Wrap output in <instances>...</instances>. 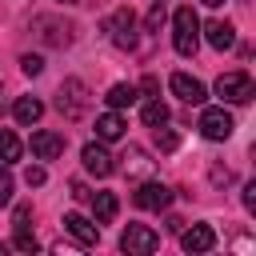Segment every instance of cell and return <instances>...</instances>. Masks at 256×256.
Instances as JSON below:
<instances>
[{
	"instance_id": "1",
	"label": "cell",
	"mask_w": 256,
	"mask_h": 256,
	"mask_svg": "<svg viewBox=\"0 0 256 256\" xmlns=\"http://www.w3.org/2000/svg\"><path fill=\"white\" fill-rule=\"evenodd\" d=\"M172 48L180 56H196V48H200V16L188 4L172 12Z\"/></svg>"
},
{
	"instance_id": "2",
	"label": "cell",
	"mask_w": 256,
	"mask_h": 256,
	"mask_svg": "<svg viewBox=\"0 0 256 256\" xmlns=\"http://www.w3.org/2000/svg\"><path fill=\"white\" fill-rule=\"evenodd\" d=\"M104 32L112 36L116 48L132 52V48H136V12H132V8H116V12L104 20Z\"/></svg>"
},
{
	"instance_id": "3",
	"label": "cell",
	"mask_w": 256,
	"mask_h": 256,
	"mask_svg": "<svg viewBox=\"0 0 256 256\" xmlns=\"http://www.w3.org/2000/svg\"><path fill=\"white\" fill-rule=\"evenodd\" d=\"M216 96L228 100V104H248V100L256 96L252 76H248V72H224V76L216 80Z\"/></svg>"
},
{
	"instance_id": "4",
	"label": "cell",
	"mask_w": 256,
	"mask_h": 256,
	"mask_svg": "<svg viewBox=\"0 0 256 256\" xmlns=\"http://www.w3.org/2000/svg\"><path fill=\"white\" fill-rule=\"evenodd\" d=\"M56 108L68 120H80L88 112V88H84V80H64L60 92H56Z\"/></svg>"
},
{
	"instance_id": "5",
	"label": "cell",
	"mask_w": 256,
	"mask_h": 256,
	"mask_svg": "<svg viewBox=\"0 0 256 256\" xmlns=\"http://www.w3.org/2000/svg\"><path fill=\"white\" fill-rule=\"evenodd\" d=\"M196 128H200L204 140H228L232 128H236V120H232V112L220 104V108H204L200 120H196Z\"/></svg>"
},
{
	"instance_id": "6",
	"label": "cell",
	"mask_w": 256,
	"mask_h": 256,
	"mask_svg": "<svg viewBox=\"0 0 256 256\" xmlns=\"http://www.w3.org/2000/svg\"><path fill=\"white\" fill-rule=\"evenodd\" d=\"M120 248H124L128 256H148V252L160 248V232L148 228V224H128L124 236H120Z\"/></svg>"
},
{
	"instance_id": "7",
	"label": "cell",
	"mask_w": 256,
	"mask_h": 256,
	"mask_svg": "<svg viewBox=\"0 0 256 256\" xmlns=\"http://www.w3.org/2000/svg\"><path fill=\"white\" fill-rule=\"evenodd\" d=\"M80 160H84V168L92 172V176H112L116 172V160H112V152L104 148V140H92V144H84L80 148Z\"/></svg>"
},
{
	"instance_id": "8",
	"label": "cell",
	"mask_w": 256,
	"mask_h": 256,
	"mask_svg": "<svg viewBox=\"0 0 256 256\" xmlns=\"http://www.w3.org/2000/svg\"><path fill=\"white\" fill-rule=\"evenodd\" d=\"M132 200H136V208H144V212H164V208L172 204V188L160 184V180H148V184L136 188Z\"/></svg>"
},
{
	"instance_id": "9",
	"label": "cell",
	"mask_w": 256,
	"mask_h": 256,
	"mask_svg": "<svg viewBox=\"0 0 256 256\" xmlns=\"http://www.w3.org/2000/svg\"><path fill=\"white\" fill-rule=\"evenodd\" d=\"M168 88H172V96H180L184 104H204V100H208V88H204L196 76H188V72H172V76H168Z\"/></svg>"
},
{
	"instance_id": "10",
	"label": "cell",
	"mask_w": 256,
	"mask_h": 256,
	"mask_svg": "<svg viewBox=\"0 0 256 256\" xmlns=\"http://www.w3.org/2000/svg\"><path fill=\"white\" fill-rule=\"evenodd\" d=\"M180 248L184 252H212L216 248V232H212V224H192V228H180Z\"/></svg>"
},
{
	"instance_id": "11",
	"label": "cell",
	"mask_w": 256,
	"mask_h": 256,
	"mask_svg": "<svg viewBox=\"0 0 256 256\" xmlns=\"http://www.w3.org/2000/svg\"><path fill=\"white\" fill-rule=\"evenodd\" d=\"M64 232H68V236H76L84 248H92V244L100 240V224H92V220H88V216H80V212H68V216H64Z\"/></svg>"
},
{
	"instance_id": "12",
	"label": "cell",
	"mask_w": 256,
	"mask_h": 256,
	"mask_svg": "<svg viewBox=\"0 0 256 256\" xmlns=\"http://www.w3.org/2000/svg\"><path fill=\"white\" fill-rule=\"evenodd\" d=\"M32 28H44L40 36H44L48 44H56V48H68V44H72V32H76L72 24H60V20H52V16H36Z\"/></svg>"
},
{
	"instance_id": "13",
	"label": "cell",
	"mask_w": 256,
	"mask_h": 256,
	"mask_svg": "<svg viewBox=\"0 0 256 256\" xmlns=\"http://www.w3.org/2000/svg\"><path fill=\"white\" fill-rule=\"evenodd\" d=\"M60 152H64V136L60 132H48V128L32 132V156L36 160H56Z\"/></svg>"
},
{
	"instance_id": "14",
	"label": "cell",
	"mask_w": 256,
	"mask_h": 256,
	"mask_svg": "<svg viewBox=\"0 0 256 256\" xmlns=\"http://www.w3.org/2000/svg\"><path fill=\"white\" fill-rule=\"evenodd\" d=\"M200 28H204V36H208V44H212L216 52L236 48V28H232L228 20H208V24H200Z\"/></svg>"
},
{
	"instance_id": "15",
	"label": "cell",
	"mask_w": 256,
	"mask_h": 256,
	"mask_svg": "<svg viewBox=\"0 0 256 256\" xmlns=\"http://www.w3.org/2000/svg\"><path fill=\"white\" fill-rule=\"evenodd\" d=\"M40 116H44V104H40L36 96H16V104H12V120H16V124L32 128Z\"/></svg>"
},
{
	"instance_id": "16",
	"label": "cell",
	"mask_w": 256,
	"mask_h": 256,
	"mask_svg": "<svg viewBox=\"0 0 256 256\" xmlns=\"http://www.w3.org/2000/svg\"><path fill=\"white\" fill-rule=\"evenodd\" d=\"M124 116L112 108V112H104V116H96V140H104V144H112V140H120L124 136Z\"/></svg>"
},
{
	"instance_id": "17",
	"label": "cell",
	"mask_w": 256,
	"mask_h": 256,
	"mask_svg": "<svg viewBox=\"0 0 256 256\" xmlns=\"http://www.w3.org/2000/svg\"><path fill=\"white\" fill-rule=\"evenodd\" d=\"M88 200H92V216H96V224H112V220H116V212H120L116 192H92Z\"/></svg>"
},
{
	"instance_id": "18",
	"label": "cell",
	"mask_w": 256,
	"mask_h": 256,
	"mask_svg": "<svg viewBox=\"0 0 256 256\" xmlns=\"http://www.w3.org/2000/svg\"><path fill=\"white\" fill-rule=\"evenodd\" d=\"M104 100H108V108H116V112H120V108H132V104L140 100V88H136V84H112Z\"/></svg>"
},
{
	"instance_id": "19",
	"label": "cell",
	"mask_w": 256,
	"mask_h": 256,
	"mask_svg": "<svg viewBox=\"0 0 256 256\" xmlns=\"http://www.w3.org/2000/svg\"><path fill=\"white\" fill-rule=\"evenodd\" d=\"M20 140H16V132H8V128H0V164H16L20 160Z\"/></svg>"
},
{
	"instance_id": "20",
	"label": "cell",
	"mask_w": 256,
	"mask_h": 256,
	"mask_svg": "<svg viewBox=\"0 0 256 256\" xmlns=\"http://www.w3.org/2000/svg\"><path fill=\"white\" fill-rule=\"evenodd\" d=\"M168 116H172V112H168V104H164L160 96L144 104V124H148V128H160V124H168Z\"/></svg>"
},
{
	"instance_id": "21",
	"label": "cell",
	"mask_w": 256,
	"mask_h": 256,
	"mask_svg": "<svg viewBox=\"0 0 256 256\" xmlns=\"http://www.w3.org/2000/svg\"><path fill=\"white\" fill-rule=\"evenodd\" d=\"M12 248H16V252H36V236H32V228H16Z\"/></svg>"
},
{
	"instance_id": "22",
	"label": "cell",
	"mask_w": 256,
	"mask_h": 256,
	"mask_svg": "<svg viewBox=\"0 0 256 256\" xmlns=\"http://www.w3.org/2000/svg\"><path fill=\"white\" fill-rule=\"evenodd\" d=\"M128 160H132V164H128V172H132V176L148 172V164H152V160L144 156V148H128Z\"/></svg>"
},
{
	"instance_id": "23",
	"label": "cell",
	"mask_w": 256,
	"mask_h": 256,
	"mask_svg": "<svg viewBox=\"0 0 256 256\" xmlns=\"http://www.w3.org/2000/svg\"><path fill=\"white\" fill-rule=\"evenodd\" d=\"M12 172H8V164H0V204H12Z\"/></svg>"
},
{
	"instance_id": "24",
	"label": "cell",
	"mask_w": 256,
	"mask_h": 256,
	"mask_svg": "<svg viewBox=\"0 0 256 256\" xmlns=\"http://www.w3.org/2000/svg\"><path fill=\"white\" fill-rule=\"evenodd\" d=\"M20 68H24V76H40L44 72V56H32L28 52V56H20Z\"/></svg>"
},
{
	"instance_id": "25",
	"label": "cell",
	"mask_w": 256,
	"mask_h": 256,
	"mask_svg": "<svg viewBox=\"0 0 256 256\" xmlns=\"http://www.w3.org/2000/svg\"><path fill=\"white\" fill-rule=\"evenodd\" d=\"M44 180H48V172H44L40 164H28V168H24V184H28V188H40Z\"/></svg>"
},
{
	"instance_id": "26",
	"label": "cell",
	"mask_w": 256,
	"mask_h": 256,
	"mask_svg": "<svg viewBox=\"0 0 256 256\" xmlns=\"http://www.w3.org/2000/svg\"><path fill=\"white\" fill-rule=\"evenodd\" d=\"M156 144H160L164 152H172L180 140H176V132H168V124H160V128H156Z\"/></svg>"
},
{
	"instance_id": "27",
	"label": "cell",
	"mask_w": 256,
	"mask_h": 256,
	"mask_svg": "<svg viewBox=\"0 0 256 256\" xmlns=\"http://www.w3.org/2000/svg\"><path fill=\"white\" fill-rule=\"evenodd\" d=\"M28 220H32V204H16V212H12V228H32Z\"/></svg>"
},
{
	"instance_id": "28",
	"label": "cell",
	"mask_w": 256,
	"mask_h": 256,
	"mask_svg": "<svg viewBox=\"0 0 256 256\" xmlns=\"http://www.w3.org/2000/svg\"><path fill=\"white\" fill-rule=\"evenodd\" d=\"M160 24H164V0H156V4H152V12H148V32H156Z\"/></svg>"
},
{
	"instance_id": "29",
	"label": "cell",
	"mask_w": 256,
	"mask_h": 256,
	"mask_svg": "<svg viewBox=\"0 0 256 256\" xmlns=\"http://www.w3.org/2000/svg\"><path fill=\"white\" fill-rule=\"evenodd\" d=\"M140 92H148V96L156 100V96H160V80H156V76H144V80H140Z\"/></svg>"
},
{
	"instance_id": "30",
	"label": "cell",
	"mask_w": 256,
	"mask_h": 256,
	"mask_svg": "<svg viewBox=\"0 0 256 256\" xmlns=\"http://www.w3.org/2000/svg\"><path fill=\"white\" fill-rule=\"evenodd\" d=\"M244 208L256 212V184H244Z\"/></svg>"
},
{
	"instance_id": "31",
	"label": "cell",
	"mask_w": 256,
	"mask_h": 256,
	"mask_svg": "<svg viewBox=\"0 0 256 256\" xmlns=\"http://www.w3.org/2000/svg\"><path fill=\"white\" fill-rule=\"evenodd\" d=\"M204 4H208V8H220V4H224V0H204Z\"/></svg>"
},
{
	"instance_id": "32",
	"label": "cell",
	"mask_w": 256,
	"mask_h": 256,
	"mask_svg": "<svg viewBox=\"0 0 256 256\" xmlns=\"http://www.w3.org/2000/svg\"><path fill=\"white\" fill-rule=\"evenodd\" d=\"M60 4H80V0H60Z\"/></svg>"
}]
</instances>
